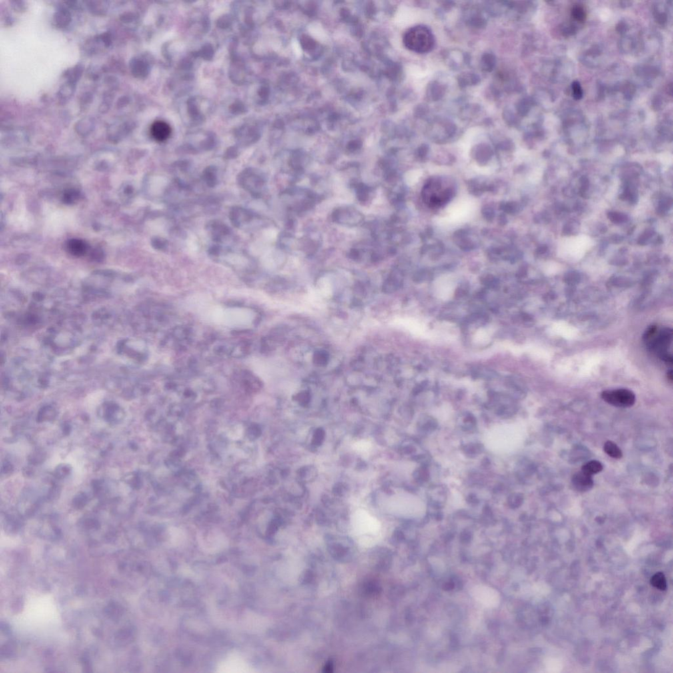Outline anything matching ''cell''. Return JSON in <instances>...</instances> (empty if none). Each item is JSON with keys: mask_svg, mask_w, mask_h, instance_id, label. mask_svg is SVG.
<instances>
[{"mask_svg": "<svg viewBox=\"0 0 673 673\" xmlns=\"http://www.w3.org/2000/svg\"><path fill=\"white\" fill-rule=\"evenodd\" d=\"M644 339L648 348L656 353L662 360L673 364L672 355L669 351L673 341L672 329L668 327L659 328L656 325H652L645 332Z\"/></svg>", "mask_w": 673, "mask_h": 673, "instance_id": "1", "label": "cell"}, {"mask_svg": "<svg viewBox=\"0 0 673 673\" xmlns=\"http://www.w3.org/2000/svg\"><path fill=\"white\" fill-rule=\"evenodd\" d=\"M405 45L410 50L423 53L430 51L435 45L432 32L424 26H416L409 30L405 36Z\"/></svg>", "mask_w": 673, "mask_h": 673, "instance_id": "2", "label": "cell"}, {"mask_svg": "<svg viewBox=\"0 0 673 673\" xmlns=\"http://www.w3.org/2000/svg\"><path fill=\"white\" fill-rule=\"evenodd\" d=\"M601 397L605 402L619 408H629L636 402L634 393L627 389L605 391Z\"/></svg>", "mask_w": 673, "mask_h": 673, "instance_id": "3", "label": "cell"}, {"mask_svg": "<svg viewBox=\"0 0 673 673\" xmlns=\"http://www.w3.org/2000/svg\"><path fill=\"white\" fill-rule=\"evenodd\" d=\"M471 595L477 602L486 608H496L500 602V596L495 589L485 585H477L471 590Z\"/></svg>", "mask_w": 673, "mask_h": 673, "instance_id": "4", "label": "cell"}, {"mask_svg": "<svg viewBox=\"0 0 673 673\" xmlns=\"http://www.w3.org/2000/svg\"><path fill=\"white\" fill-rule=\"evenodd\" d=\"M220 672L249 673L251 672L248 665L239 657L233 656L222 663L219 667Z\"/></svg>", "mask_w": 673, "mask_h": 673, "instance_id": "5", "label": "cell"}, {"mask_svg": "<svg viewBox=\"0 0 673 673\" xmlns=\"http://www.w3.org/2000/svg\"><path fill=\"white\" fill-rule=\"evenodd\" d=\"M571 483L573 488L578 492H587L594 486V480L592 475L587 474L582 471L573 475Z\"/></svg>", "mask_w": 673, "mask_h": 673, "instance_id": "6", "label": "cell"}, {"mask_svg": "<svg viewBox=\"0 0 673 673\" xmlns=\"http://www.w3.org/2000/svg\"><path fill=\"white\" fill-rule=\"evenodd\" d=\"M151 134L156 141L163 142L171 136V128L165 122L156 121L151 126Z\"/></svg>", "mask_w": 673, "mask_h": 673, "instance_id": "7", "label": "cell"}, {"mask_svg": "<svg viewBox=\"0 0 673 673\" xmlns=\"http://www.w3.org/2000/svg\"><path fill=\"white\" fill-rule=\"evenodd\" d=\"M67 249L71 254L80 257L87 252V245L81 239H73L68 243Z\"/></svg>", "mask_w": 673, "mask_h": 673, "instance_id": "8", "label": "cell"}, {"mask_svg": "<svg viewBox=\"0 0 673 673\" xmlns=\"http://www.w3.org/2000/svg\"><path fill=\"white\" fill-rule=\"evenodd\" d=\"M604 450L609 456L613 458L621 459L623 457L622 450L613 441H608L605 443Z\"/></svg>", "mask_w": 673, "mask_h": 673, "instance_id": "9", "label": "cell"}, {"mask_svg": "<svg viewBox=\"0 0 673 673\" xmlns=\"http://www.w3.org/2000/svg\"><path fill=\"white\" fill-rule=\"evenodd\" d=\"M603 469H604V466H603L602 463L597 460H591L583 466L581 471L593 476V475L601 472Z\"/></svg>", "mask_w": 673, "mask_h": 673, "instance_id": "10", "label": "cell"}, {"mask_svg": "<svg viewBox=\"0 0 673 673\" xmlns=\"http://www.w3.org/2000/svg\"><path fill=\"white\" fill-rule=\"evenodd\" d=\"M650 583L653 586L660 590L665 591L668 588L666 577L662 572L656 573L651 578Z\"/></svg>", "mask_w": 673, "mask_h": 673, "instance_id": "11", "label": "cell"}, {"mask_svg": "<svg viewBox=\"0 0 673 673\" xmlns=\"http://www.w3.org/2000/svg\"><path fill=\"white\" fill-rule=\"evenodd\" d=\"M571 15L573 19L579 23H583L586 19V14L585 13L584 9L581 6H575L571 11Z\"/></svg>", "mask_w": 673, "mask_h": 673, "instance_id": "12", "label": "cell"}, {"mask_svg": "<svg viewBox=\"0 0 673 673\" xmlns=\"http://www.w3.org/2000/svg\"><path fill=\"white\" fill-rule=\"evenodd\" d=\"M571 89H572L573 97H574L575 99L579 100V99L582 98L583 95V90L582 88L581 87L580 83H579L578 81L573 82L572 86H571Z\"/></svg>", "mask_w": 673, "mask_h": 673, "instance_id": "13", "label": "cell"}, {"mask_svg": "<svg viewBox=\"0 0 673 673\" xmlns=\"http://www.w3.org/2000/svg\"><path fill=\"white\" fill-rule=\"evenodd\" d=\"M673 373L672 370H671V371H670V372H669V373H668V378L670 379L671 381H672V380H673V373Z\"/></svg>", "mask_w": 673, "mask_h": 673, "instance_id": "14", "label": "cell"}]
</instances>
